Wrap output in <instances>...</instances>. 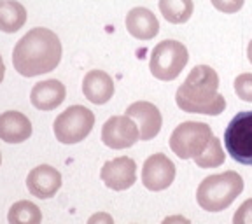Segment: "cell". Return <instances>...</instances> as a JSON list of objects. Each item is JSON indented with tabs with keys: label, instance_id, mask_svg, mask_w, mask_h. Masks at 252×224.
<instances>
[{
	"label": "cell",
	"instance_id": "6da1fadb",
	"mask_svg": "<svg viewBox=\"0 0 252 224\" xmlns=\"http://www.w3.org/2000/svg\"><path fill=\"white\" fill-rule=\"evenodd\" d=\"M62 62V42L55 32L37 27L25 33L12 51V65L23 77L53 72Z\"/></svg>",
	"mask_w": 252,
	"mask_h": 224
},
{
	"label": "cell",
	"instance_id": "7a4b0ae2",
	"mask_svg": "<svg viewBox=\"0 0 252 224\" xmlns=\"http://www.w3.org/2000/svg\"><path fill=\"white\" fill-rule=\"evenodd\" d=\"M219 75L209 65H198L189 72L175 93L182 112L219 116L226 109V98L219 93Z\"/></svg>",
	"mask_w": 252,
	"mask_h": 224
},
{
	"label": "cell",
	"instance_id": "3957f363",
	"mask_svg": "<svg viewBox=\"0 0 252 224\" xmlns=\"http://www.w3.org/2000/svg\"><path fill=\"white\" fill-rule=\"evenodd\" d=\"M244 191V179L236 172L229 170L203 179L198 186L196 201L207 212H220L228 209Z\"/></svg>",
	"mask_w": 252,
	"mask_h": 224
},
{
	"label": "cell",
	"instance_id": "277c9868",
	"mask_svg": "<svg viewBox=\"0 0 252 224\" xmlns=\"http://www.w3.org/2000/svg\"><path fill=\"white\" fill-rule=\"evenodd\" d=\"M189 62V53L179 40H163L151 53V74L159 81H173Z\"/></svg>",
	"mask_w": 252,
	"mask_h": 224
},
{
	"label": "cell",
	"instance_id": "5b68a950",
	"mask_svg": "<svg viewBox=\"0 0 252 224\" xmlns=\"http://www.w3.org/2000/svg\"><path fill=\"white\" fill-rule=\"evenodd\" d=\"M212 137V128L209 125L186 121L173 130L170 137V147L181 160H194L207 149Z\"/></svg>",
	"mask_w": 252,
	"mask_h": 224
},
{
	"label": "cell",
	"instance_id": "8992f818",
	"mask_svg": "<svg viewBox=\"0 0 252 224\" xmlns=\"http://www.w3.org/2000/svg\"><path fill=\"white\" fill-rule=\"evenodd\" d=\"M94 126V114L84 105H72L55 119L53 131L62 144H77L90 135Z\"/></svg>",
	"mask_w": 252,
	"mask_h": 224
},
{
	"label": "cell",
	"instance_id": "52a82bcc",
	"mask_svg": "<svg viewBox=\"0 0 252 224\" xmlns=\"http://www.w3.org/2000/svg\"><path fill=\"white\" fill-rule=\"evenodd\" d=\"M224 147L242 165L252 166V110L238 112L224 131Z\"/></svg>",
	"mask_w": 252,
	"mask_h": 224
},
{
	"label": "cell",
	"instance_id": "ba28073f",
	"mask_svg": "<svg viewBox=\"0 0 252 224\" xmlns=\"http://www.w3.org/2000/svg\"><path fill=\"white\" fill-rule=\"evenodd\" d=\"M140 140L138 126L128 116H112L102 128V142L110 149H126Z\"/></svg>",
	"mask_w": 252,
	"mask_h": 224
},
{
	"label": "cell",
	"instance_id": "9c48e42d",
	"mask_svg": "<svg viewBox=\"0 0 252 224\" xmlns=\"http://www.w3.org/2000/svg\"><path fill=\"white\" fill-rule=\"evenodd\" d=\"M175 179V165L165 154L158 153L146 160L142 166V184L149 191H163Z\"/></svg>",
	"mask_w": 252,
	"mask_h": 224
},
{
	"label": "cell",
	"instance_id": "30bf717a",
	"mask_svg": "<svg viewBox=\"0 0 252 224\" xmlns=\"http://www.w3.org/2000/svg\"><path fill=\"white\" fill-rule=\"evenodd\" d=\"M100 179L112 191H125L137 182V163L128 156H119L102 166Z\"/></svg>",
	"mask_w": 252,
	"mask_h": 224
},
{
	"label": "cell",
	"instance_id": "8fae6325",
	"mask_svg": "<svg viewBox=\"0 0 252 224\" xmlns=\"http://www.w3.org/2000/svg\"><path fill=\"white\" fill-rule=\"evenodd\" d=\"M27 188L32 196H37L40 200L53 198L62 188V173L51 165H39L28 173Z\"/></svg>",
	"mask_w": 252,
	"mask_h": 224
},
{
	"label": "cell",
	"instance_id": "7c38bea8",
	"mask_svg": "<svg viewBox=\"0 0 252 224\" xmlns=\"http://www.w3.org/2000/svg\"><path fill=\"white\" fill-rule=\"evenodd\" d=\"M128 118L135 119L140 131V140H151L161 130V112L151 102H135L126 109Z\"/></svg>",
	"mask_w": 252,
	"mask_h": 224
},
{
	"label": "cell",
	"instance_id": "4fadbf2b",
	"mask_svg": "<svg viewBox=\"0 0 252 224\" xmlns=\"http://www.w3.org/2000/svg\"><path fill=\"white\" fill-rule=\"evenodd\" d=\"M32 137V123L18 110L0 114V140L7 144H21Z\"/></svg>",
	"mask_w": 252,
	"mask_h": 224
},
{
	"label": "cell",
	"instance_id": "5bb4252c",
	"mask_svg": "<svg viewBox=\"0 0 252 224\" xmlns=\"http://www.w3.org/2000/svg\"><path fill=\"white\" fill-rule=\"evenodd\" d=\"M67 90L60 81L56 79H47L42 83H37L30 91V102L32 105L39 110H53L58 105H62L65 100Z\"/></svg>",
	"mask_w": 252,
	"mask_h": 224
},
{
	"label": "cell",
	"instance_id": "9a60e30c",
	"mask_svg": "<svg viewBox=\"0 0 252 224\" xmlns=\"http://www.w3.org/2000/svg\"><path fill=\"white\" fill-rule=\"evenodd\" d=\"M83 93L91 103L103 105L114 95V81L103 70H90L84 75Z\"/></svg>",
	"mask_w": 252,
	"mask_h": 224
},
{
	"label": "cell",
	"instance_id": "2e32d148",
	"mask_svg": "<svg viewBox=\"0 0 252 224\" xmlns=\"http://www.w3.org/2000/svg\"><path fill=\"white\" fill-rule=\"evenodd\" d=\"M126 30L138 40H151L158 35L159 23L156 16L146 7H133L126 14Z\"/></svg>",
	"mask_w": 252,
	"mask_h": 224
},
{
	"label": "cell",
	"instance_id": "e0dca14e",
	"mask_svg": "<svg viewBox=\"0 0 252 224\" xmlns=\"http://www.w3.org/2000/svg\"><path fill=\"white\" fill-rule=\"evenodd\" d=\"M27 21V9L16 0H0V30L14 33L23 28Z\"/></svg>",
	"mask_w": 252,
	"mask_h": 224
},
{
	"label": "cell",
	"instance_id": "ac0fdd59",
	"mask_svg": "<svg viewBox=\"0 0 252 224\" xmlns=\"http://www.w3.org/2000/svg\"><path fill=\"white\" fill-rule=\"evenodd\" d=\"M159 11L168 23L182 25L193 16V0H159Z\"/></svg>",
	"mask_w": 252,
	"mask_h": 224
},
{
	"label": "cell",
	"instance_id": "d6986e66",
	"mask_svg": "<svg viewBox=\"0 0 252 224\" xmlns=\"http://www.w3.org/2000/svg\"><path fill=\"white\" fill-rule=\"evenodd\" d=\"M9 224H40L42 212L35 203L28 200L16 201L7 214Z\"/></svg>",
	"mask_w": 252,
	"mask_h": 224
},
{
	"label": "cell",
	"instance_id": "ffe728a7",
	"mask_svg": "<svg viewBox=\"0 0 252 224\" xmlns=\"http://www.w3.org/2000/svg\"><path fill=\"white\" fill-rule=\"evenodd\" d=\"M224 151H222V146H220V140L217 137H212V140L209 142V146L200 156L194 158V163H196L200 168H216V166H220L224 163Z\"/></svg>",
	"mask_w": 252,
	"mask_h": 224
},
{
	"label": "cell",
	"instance_id": "44dd1931",
	"mask_svg": "<svg viewBox=\"0 0 252 224\" xmlns=\"http://www.w3.org/2000/svg\"><path fill=\"white\" fill-rule=\"evenodd\" d=\"M235 93L244 102H252V74H240L235 79Z\"/></svg>",
	"mask_w": 252,
	"mask_h": 224
},
{
	"label": "cell",
	"instance_id": "7402d4cb",
	"mask_svg": "<svg viewBox=\"0 0 252 224\" xmlns=\"http://www.w3.org/2000/svg\"><path fill=\"white\" fill-rule=\"evenodd\" d=\"M233 224H252V198L245 200L233 216Z\"/></svg>",
	"mask_w": 252,
	"mask_h": 224
},
{
	"label": "cell",
	"instance_id": "603a6c76",
	"mask_svg": "<svg viewBox=\"0 0 252 224\" xmlns=\"http://www.w3.org/2000/svg\"><path fill=\"white\" fill-rule=\"evenodd\" d=\"M210 2L217 11L224 12V14H235L244 7L245 0H210Z\"/></svg>",
	"mask_w": 252,
	"mask_h": 224
},
{
	"label": "cell",
	"instance_id": "cb8c5ba5",
	"mask_svg": "<svg viewBox=\"0 0 252 224\" xmlns=\"http://www.w3.org/2000/svg\"><path fill=\"white\" fill-rule=\"evenodd\" d=\"M88 224H114V219L107 212H96L88 219Z\"/></svg>",
	"mask_w": 252,
	"mask_h": 224
},
{
	"label": "cell",
	"instance_id": "d4e9b609",
	"mask_svg": "<svg viewBox=\"0 0 252 224\" xmlns=\"http://www.w3.org/2000/svg\"><path fill=\"white\" fill-rule=\"evenodd\" d=\"M161 224H191V223L184 216H170L166 219H163Z\"/></svg>",
	"mask_w": 252,
	"mask_h": 224
},
{
	"label": "cell",
	"instance_id": "484cf974",
	"mask_svg": "<svg viewBox=\"0 0 252 224\" xmlns=\"http://www.w3.org/2000/svg\"><path fill=\"white\" fill-rule=\"evenodd\" d=\"M4 75H5V65H4V60L0 56V83L4 81Z\"/></svg>",
	"mask_w": 252,
	"mask_h": 224
},
{
	"label": "cell",
	"instance_id": "4316f807",
	"mask_svg": "<svg viewBox=\"0 0 252 224\" xmlns=\"http://www.w3.org/2000/svg\"><path fill=\"white\" fill-rule=\"evenodd\" d=\"M247 56H249V62L252 63V40L249 42V47H247Z\"/></svg>",
	"mask_w": 252,
	"mask_h": 224
},
{
	"label": "cell",
	"instance_id": "83f0119b",
	"mask_svg": "<svg viewBox=\"0 0 252 224\" xmlns=\"http://www.w3.org/2000/svg\"><path fill=\"white\" fill-rule=\"evenodd\" d=\"M0 163H2V154H0Z\"/></svg>",
	"mask_w": 252,
	"mask_h": 224
}]
</instances>
